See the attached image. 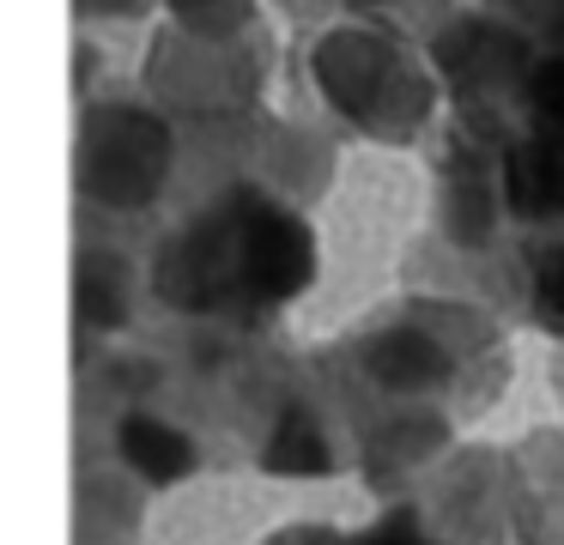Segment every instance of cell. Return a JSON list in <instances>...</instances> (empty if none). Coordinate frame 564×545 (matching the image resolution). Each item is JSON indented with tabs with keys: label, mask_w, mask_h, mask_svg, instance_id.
Instances as JSON below:
<instances>
[{
	"label": "cell",
	"mask_w": 564,
	"mask_h": 545,
	"mask_svg": "<svg viewBox=\"0 0 564 545\" xmlns=\"http://www.w3.org/2000/svg\"><path fill=\"white\" fill-rule=\"evenodd\" d=\"M370 545H413V539H401V533H377Z\"/></svg>",
	"instance_id": "7a4b0ae2"
},
{
	"label": "cell",
	"mask_w": 564,
	"mask_h": 545,
	"mask_svg": "<svg viewBox=\"0 0 564 545\" xmlns=\"http://www.w3.org/2000/svg\"><path fill=\"white\" fill-rule=\"evenodd\" d=\"M122 448H128V460H134L147 479H176V472H188V443H183V436H171L164 424L134 418L122 430Z\"/></svg>",
	"instance_id": "6da1fadb"
}]
</instances>
